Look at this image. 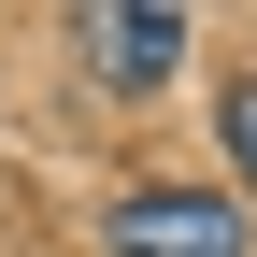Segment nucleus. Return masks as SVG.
<instances>
[{"label":"nucleus","instance_id":"nucleus-1","mask_svg":"<svg viewBox=\"0 0 257 257\" xmlns=\"http://www.w3.org/2000/svg\"><path fill=\"white\" fill-rule=\"evenodd\" d=\"M100 243L114 257H257V229H243L229 186H128L100 214Z\"/></svg>","mask_w":257,"mask_h":257},{"label":"nucleus","instance_id":"nucleus-2","mask_svg":"<svg viewBox=\"0 0 257 257\" xmlns=\"http://www.w3.org/2000/svg\"><path fill=\"white\" fill-rule=\"evenodd\" d=\"M72 57L100 86H157L186 57V15H157V0H86V15H72Z\"/></svg>","mask_w":257,"mask_h":257},{"label":"nucleus","instance_id":"nucleus-3","mask_svg":"<svg viewBox=\"0 0 257 257\" xmlns=\"http://www.w3.org/2000/svg\"><path fill=\"white\" fill-rule=\"evenodd\" d=\"M214 143H229V172H243V186H257V72H243V86H229V100H214Z\"/></svg>","mask_w":257,"mask_h":257}]
</instances>
